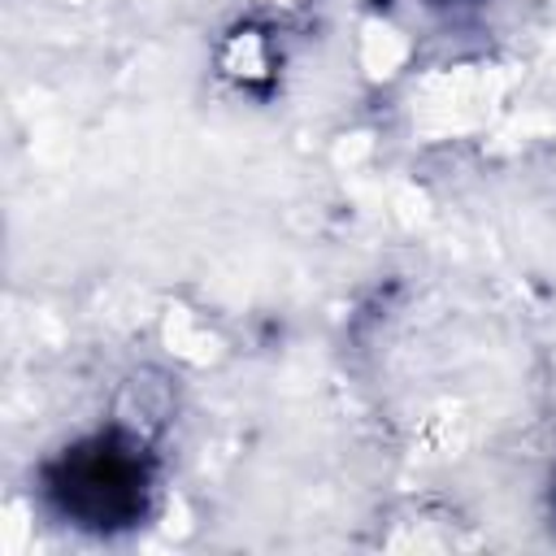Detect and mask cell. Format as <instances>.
I'll list each match as a JSON object with an SVG mask.
<instances>
[{
	"mask_svg": "<svg viewBox=\"0 0 556 556\" xmlns=\"http://www.w3.org/2000/svg\"><path fill=\"white\" fill-rule=\"evenodd\" d=\"M39 491L52 517L74 530H130L152 504L156 456L135 430L109 426L56 452L39 473Z\"/></svg>",
	"mask_w": 556,
	"mask_h": 556,
	"instance_id": "6da1fadb",
	"label": "cell"
}]
</instances>
